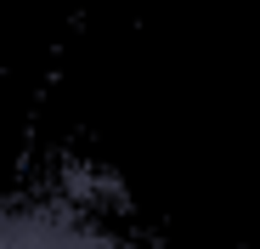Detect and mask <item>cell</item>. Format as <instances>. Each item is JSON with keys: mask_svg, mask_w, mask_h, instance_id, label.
<instances>
[{"mask_svg": "<svg viewBox=\"0 0 260 249\" xmlns=\"http://www.w3.org/2000/svg\"><path fill=\"white\" fill-rule=\"evenodd\" d=\"M0 249H119L96 215L74 198H6L0 193Z\"/></svg>", "mask_w": 260, "mask_h": 249, "instance_id": "6da1fadb", "label": "cell"}]
</instances>
